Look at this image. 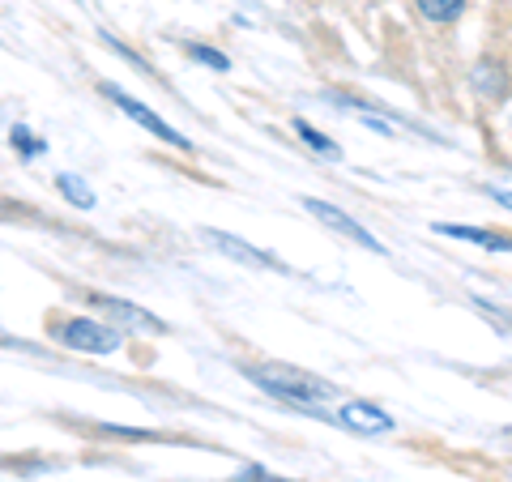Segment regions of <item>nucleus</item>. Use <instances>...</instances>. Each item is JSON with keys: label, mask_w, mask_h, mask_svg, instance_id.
Returning a JSON list of instances; mask_svg holds the SVG:
<instances>
[{"label": "nucleus", "mask_w": 512, "mask_h": 482, "mask_svg": "<svg viewBox=\"0 0 512 482\" xmlns=\"http://www.w3.org/2000/svg\"><path fill=\"white\" fill-rule=\"evenodd\" d=\"M99 94H103V99H111V103H116V107L124 111V116L133 120V124H141V128H146L150 137H158V141H163V146H171V150H184V154H192V141H188V137H180V133H175V128H171V124H167L163 116H158L154 107H146L141 99H133V94H128V90H120V86L103 82V86H99Z\"/></svg>", "instance_id": "3"}, {"label": "nucleus", "mask_w": 512, "mask_h": 482, "mask_svg": "<svg viewBox=\"0 0 512 482\" xmlns=\"http://www.w3.org/2000/svg\"><path fill=\"white\" fill-rule=\"evenodd\" d=\"M205 235V244H210L214 252H222V256H231V261H239V265H248V269H265V273H282V278H291V265L286 261H278L274 252H265V248H252L248 239H239V235H231V231H214V227H205L201 231Z\"/></svg>", "instance_id": "5"}, {"label": "nucleus", "mask_w": 512, "mask_h": 482, "mask_svg": "<svg viewBox=\"0 0 512 482\" xmlns=\"http://www.w3.org/2000/svg\"><path fill=\"white\" fill-rule=\"evenodd\" d=\"M86 303H94L107 320H116L120 329L128 333H146V337H163L167 333V320H158L154 312L146 308H137V303H128V299H116V295H86Z\"/></svg>", "instance_id": "6"}, {"label": "nucleus", "mask_w": 512, "mask_h": 482, "mask_svg": "<svg viewBox=\"0 0 512 482\" xmlns=\"http://www.w3.org/2000/svg\"><path fill=\"white\" fill-rule=\"evenodd\" d=\"M291 128H295V133L303 137V146H308V150H316V154H325L329 158V163H338V158H342V150H338V141H329L325 133H320V128H312L308 120H303V116H295L291 120Z\"/></svg>", "instance_id": "10"}, {"label": "nucleus", "mask_w": 512, "mask_h": 482, "mask_svg": "<svg viewBox=\"0 0 512 482\" xmlns=\"http://www.w3.org/2000/svg\"><path fill=\"white\" fill-rule=\"evenodd\" d=\"M299 205H303V210H308L316 222H325L333 235H342V239H350V244H359V248L376 252V256H389V248H384L380 239L363 227V222H355L346 210H338V205H329V201H320V197H299Z\"/></svg>", "instance_id": "4"}, {"label": "nucleus", "mask_w": 512, "mask_h": 482, "mask_svg": "<svg viewBox=\"0 0 512 482\" xmlns=\"http://www.w3.org/2000/svg\"><path fill=\"white\" fill-rule=\"evenodd\" d=\"M13 146H18L26 158L43 154V141H30V128H22V124H13Z\"/></svg>", "instance_id": "13"}, {"label": "nucleus", "mask_w": 512, "mask_h": 482, "mask_svg": "<svg viewBox=\"0 0 512 482\" xmlns=\"http://www.w3.org/2000/svg\"><path fill=\"white\" fill-rule=\"evenodd\" d=\"M487 197H491L495 205H504V210H512V192H508V188H495V184H491V188H487Z\"/></svg>", "instance_id": "14"}, {"label": "nucleus", "mask_w": 512, "mask_h": 482, "mask_svg": "<svg viewBox=\"0 0 512 482\" xmlns=\"http://www.w3.org/2000/svg\"><path fill=\"white\" fill-rule=\"evenodd\" d=\"M52 337L69 350H82V355H116L124 346V329H111L103 320L90 316H64L52 325Z\"/></svg>", "instance_id": "2"}, {"label": "nucleus", "mask_w": 512, "mask_h": 482, "mask_svg": "<svg viewBox=\"0 0 512 482\" xmlns=\"http://www.w3.org/2000/svg\"><path fill=\"white\" fill-rule=\"evenodd\" d=\"M56 188L64 192V197H69V205H77V210H90V205H94V192H90L82 180H77L73 171H60V175H56Z\"/></svg>", "instance_id": "11"}, {"label": "nucleus", "mask_w": 512, "mask_h": 482, "mask_svg": "<svg viewBox=\"0 0 512 482\" xmlns=\"http://www.w3.org/2000/svg\"><path fill=\"white\" fill-rule=\"evenodd\" d=\"M414 9H419V18L436 22V26H448V22H457L461 13H466V0H414Z\"/></svg>", "instance_id": "9"}, {"label": "nucleus", "mask_w": 512, "mask_h": 482, "mask_svg": "<svg viewBox=\"0 0 512 482\" xmlns=\"http://www.w3.org/2000/svg\"><path fill=\"white\" fill-rule=\"evenodd\" d=\"M436 235L461 239V244H474V248H487V252H512V231L470 227V222H436Z\"/></svg>", "instance_id": "8"}, {"label": "nucleus", "mask_w": 512, "mask_h": 482, "mask_svg": "<svg viewBox=\"0 0 512 482\" xmlns=\"http://www.w3.org/2000/svg\"><path fill=\"white\" fill-rule=\"evenodd\" d=\"M338 423L346 431H355V436H389V431L397 427L389 410H380L376 401H346V406L338 410Z\"/></svg>", "instance_id": "7"}, {"label": "nucleus", "mask_w": 512, "mask_h": 482, "mask_svg": "<svg viewBox=\"0 0 512 482\" xmlns=\"http://www.w3.org/2000/svg\"><path fill=\"white\" fill-rule=\"evenodd\" d=\"M248 380L256 384L261 393L286 401V406H295L299 414H312V419H325V401H333V384L320 380L312 372H303V367H286V363H261V367H248Z\"/></svg>", "instance_id": "1"}, {"label": "nucleus", "mask_w": 512, "mask_h": 482, "mask_svg": "<svg viewBox=\"0 0 512 482\" xmlns=\"http://www.w3.org/2000/svg\"><path fill=\"white\" fill-rule=\"evenodd\" d=\"M184 52H188V60H197V64H205V69H214V73L231 69V60L222 52H214V47H205V43H184Z\"/></svg>", "instance_id": "12"}]
</instances>
